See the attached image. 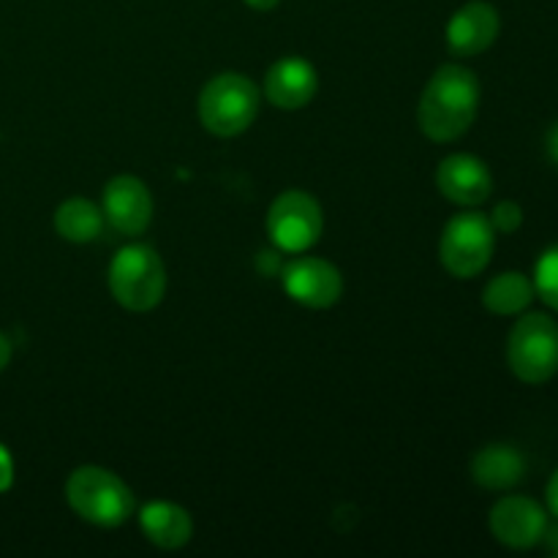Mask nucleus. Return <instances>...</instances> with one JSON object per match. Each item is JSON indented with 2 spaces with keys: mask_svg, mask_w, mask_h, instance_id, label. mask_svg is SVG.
Instances as JSON below:
<instances>
[{
  "mask_svg": "<svg viewBox=\"0 0 558 558\" xmlns=\"http://www.w3.org/2000/svg\"><path fill=\"white\" fill-rule=\"evenodd\" d=\"M140 526L145 537L150 539L156 548L178 550L194 537V521L189 512L172 501H150L142 507Z\"/></svg>",
  "mask_w": 558,
  "mask_h": 558,
  "instance_id": "obj_15",
  "label": "nucleus"
},
{
  "mask_svg": "<svg viewBox=\"0 0 558 558\" xmlns=\"http://www.w3.org/2000/svg\"><path fill=\"white\" fill-rule=\"evenodd\" d=\"M472 477L485 490H510L526 477V458L512 445H488L474 456Z\"/></svg>",
  "mask_w": 558,
  "mask_h": 558,
  "instance_id": "obj_14",
  "label": "nucleus"
},
{
  "mask_svg": "<svg viewBox=\"0 0 558 558\" xmlns=\"http://www.w3.org/2000/svg\"><path fill=\"white\" fill-rule=\"evenodd\" d=\"M545 499H548L550 515H554L556 521H558V469L554 472V477H550L548 490H545Z\"/></svg>",
  "mask_w": 558,
  "mask_h": 558,
  "instance_id": "obj_21",
  "label": "nucleus"
},
{
  "mask_svg": "<svg viewBox=\"0 0 558 558\" xmlns=\"http://www.w3.org/2000/svg\"><path fill=\"white\" fill-rule=\"evenodd\" d=\"M11 480H14V466H11V456L3 445H0V490H9Z\"/></svg>",
  "mask_w": 558,
  "mask_h": 558,
  "instance_id": "obj_20",
  "label": "nucleus"
},
{
  "mask_svg": "<svg viewBox=\"0 0 558 558\" xmlns=\"http://www.w3.org/2000/svg\"><path fill=\"white\" fill-rule=\"evenodd\" d=\"M109 292L125 311L145 314L163 300L167 270L150 245H125L109 265Z\"/></svg>",
  "mask_w": 558,
  "mask_h": 558,
  "instance_id": "obj_3",
  "label": "nucleus"
},
{
  "mask_svg": "<svg viewBox=\"0 0 558 558\" xmlns=\"http://www.w3.org/2000/svg\"><path fill=\"white\" fill-rule=\"evenodd\" d=\"M510 371L526 385H545L558 374V322L548 314H526L507 341Z\"/></svg>",
  "mask_w": 558,
  "mask_h": 558,
  "instance_id": "obj_5",
  "label": "nucleus"
},
{
  "mask_svg": "<svg viewBox=\"0 0 558 558\" xmlns=\"http://www.w3.org/2000/svg\"><path fill=\"white\" fill-rule=\"evenodd\" d=\"M496 248V229L488 216L477 210L458 213L441 232V265L456 278H474L490 265Z\"/></svg>",
  "mask_w": 558,
  "mask_h": 558,
  "instance_id": "obj_6",
  "label": "nucleus"
},
{
  "mask_svg": "<svg viewBox=\"0 0 558 558\" xmlns=\"http://www.w3.org/2000/svg\"><path fill=\"white\" fill-rule=\"evenodd\" d=\"M9 360H11V341L3 336V332H0V371L9 365Z\"/></svg>",
  "mask_w": 558,
  "mask_h": 558,
  "instance_id": "obj_23",
  "label": "nucleus"
},
{
  "mask_svg": "<svg viewBox=\"0 0 558 558\" xmlns=\"http://www.w3.org/2000/svg\"><path fill=\"white\" fill-rule=\"evenodd\" d=\"M548 512L529 496H505L490 510V534L512 550H526L543 543Z\"/></svg>",
  "mask_w": 558,
  "mask_h": 558,
  "instance_id": "obj_10",
  "label": "nucleus"
},
{
  "mask_svg": "<svg viewBox=\"0 0 558 558\" xmlns=\"http://www.w3.org/2000/svg\"><path fill=\"white\" fill-rule=\"evenodd\" d=\"M319 90L316 69L305 58H283L270 65L265 76L267 101L281 109H300Z\"/></svg>",
  "mask_w": 558,
  "mask_h": 558,
  "instance_id": "obj_13",
  "label": "nucleus"
},
{
  "mask_svg": "<svg viewBox=\"0 0 558 558\" xmlns=\"http://www.w3.org/2000/svg\"><path fill=\"white\" fill-rule=\"evenodd\" d=\"M283 292L305 308H330L343 294V276L322 256H298L281 270Z\"/></svg>",
  "mask_w": 558,
  "mask_h": 558,
  "instance_id": "obj_8",
  "label": "nucleus"
},
{
  "mask_svg": "<svg viewBox=\"0 0 558 558\" xmlns=\"http://www.w3.org/2000/svg\"><path fill=\"white\" fill-rule=\"evenodd\" d=\"M256 114H259V90L248 76L238 71L213 76L199 96L202 125L223 140L248 131Z\"/></svg>",
  "mask_w": 558,
  "mask_h": 558,
  "instance_id": "obj_4",
  "label": "nucleus"
},
{
  "mask_svg": "<svg viewBox=\"0 0 558 558\" xmlns=\"http://www.w3.org/2000/svg\"><path fill=\"white\" fill-rule=\"evenodd\" d=\"M543 543H548V548L558 556V523H556V526H550V523H548V529H545Z\"/></svg>",
  "mask_w": 558,
  "mask_h": 558,
  "instance_id": "obj_24",
  "label": "nucleus"
},
{
  "mask_svg": "<svg viewBox=\"0 0 558 558\" xmlns=\"http://www.w3.org/2000/svg\"><path fill=\"white\" fill-rule=\"evenodd\" d=\"M441 196L458 207H480L494 191V174L483 158L472 153H452L436 169Z\"/></svg>",
  "mask_w": 558,
  "mask_h": 558,
  "instance_id": "obj_11",
  "label": "nucleus"
},
{
  "mask_svg": "<svg viewBox=\"0 0 558 558\" xmlns=\"http://www.w3.org/2000/svg\"><path fill=\"white\" fill-rule=\"evenodd\" d=\"M545 147H548L550 161H554L556 167H558V123L554 125V129L548 131V140H545Z\"/></svg>",
  "mask_w": 558,
  "mask_h": 558,
  "instance_id": "obj_22",
  "label": "nucleus"
},
{
  "mask_svg": "<svg viewBox=\"0 0 558 558\" xmlns=\"http://www.w3.org/2000/svg\"><path fill=\"white\" fill-rule=\"evenodd\" d=\"M325 216H322L319 202L305 191H283L267 213V232L278 245V251L287 254H305L311 245L319 243Z\"/></svg>",
  "mask_w": 558,
  "mask_h": 558,
  "instance_id": "obj_7",
  "label": "nucleus"
},
{
  "mask_svg": "<svg viewBox=\"0 0 558 558\" xmlns=\"http://www.w3.org/2000/svg\"><path fill=\"white\" fill-rule=\"evenodd\" d=\"M480 112V80L466 65L447 63L436 71L420 96V129L434 142L466 134Z\"/></svg>",
  "mask_w": 558,
  "mask_h": 558,
  "instance_id": "obj_1",
  "label": "nucleus"
},
{
  "mask_svg": "<svg viewBox=\"0 0 558 558\" xmlns=\"http://www.w3.org/2000/svg\"><path fill=\"white\" fill-rule=\"evenodd\" d=\"M534 292L545 305L558 311V245H550L534 267Z\"/></svg>",
  "mask_w": 558,
  "mask_h": 558,
  "instance_id": "obj_18",
  "label": "nucleus"
},
{
  "mask_svg": "<svg viewBox=\"0 0 558 558\" xmlns=\"http://www.w3.org/2000/svg\"><path fill=\"white\" fill-rule=\"evenodd\" d=\"M104 213L101 207L93 205L90 199H65L54 210V232L69 243H90L104 232Z\"/></svg>",
  "mask_w": 558,
  "mask_h": 558,
  "instance_id": "obj_17",
  "label": "nucleus"
},
{
  "mask_svg": "<svg viewBox=\"0 0 558 558\" xmlns=\"http://www.w3.org/2000/svg\"><path fill=\"white\" fill-rule=\"evenodd\" d=\"M534 298H537V292H534L532 278L510 270L490 278L483 292V305L496 316H518L532 305Z\"/></svg>",
  "mask_w": 558,
  "mask_h": 558,
  "instance_id": "obj_16",
  "label": "nucleus"
},
{
  "mask_svg": "<svg viewBox=\"0 0 558 558\" xmlns=\"http://www.w3.org/2000/svg\"><path fill=\"white\" fill-rule=\"evenodd\" d=\"M101 213L104 221L120 234H136L145 232L153 221V196L150 189L142 183L134 174H118L104 185L101 194Z\"/></svg>",
  "mask_w": 558,
  "mask_h": 558,
  "instance_id": "obj_9",
  "label": "nucleus"
},
{
  "mask_svg": "<svg viewBox=\"0 0 558 558\" xmlns=\"http://www.w3.org/2000/svg\"><path fill=\"white\" fill-rule=\"evenodd\" d=\"M490 223H494L496 232H505V234H515L518 229L523 227V210L518 202H499L490 213Z\"/></svg>",
  "mask_w": 558,
  "mask_h": 558,
  "instance_id": "obj_19",
  "label": "nucleus"
},
{
  "mask_svg": "<svg viewBox=\"0 0 558 558\" xmlns=\"http://www.w3.org/2000/svg\"><path fill=\"white\" fill-rule=\"evenodd\" d=\"M69 507L93 526H123L134 515V494L114 472L101 466H80L65 483Z\"/></svg>",
  "mask_w": 558,
  "mask_h": 558,
  "instance_id": "obj_2",
  "label": "nucleus"
},
{
  "mask_svg": "<svg viewBox=\"0 0 558 558\" xmlns=\"http://www.w3.org/2000/svg\"><path fill=\"white\" fill-rule=\"evenodd\" d=\"M245 3H248L251 9H256V11H270V9H276L281 0H245Z\"/></svg>",
  "mask_w": 558,
  "mask_h": 558,
  "instance_id": "obj_25",
  "label": "nucleus"
},
{
  "mask_svg": "<svg viewBox=\"0 0 558 558\" xmlns=\"http://www.w3.org/2000/svg\"><path fill=\"white\" fill-rule=\"evenodd\" d=\"M499 11L485 0H472L461 5L447 22V49L458 58H474L499 38Z\"/></svg>",
  "mask_w": 558,
  "mask_h": 558,
  "instance_id": "obj_12",
  "label": "nucleus"
}]
</instances>
